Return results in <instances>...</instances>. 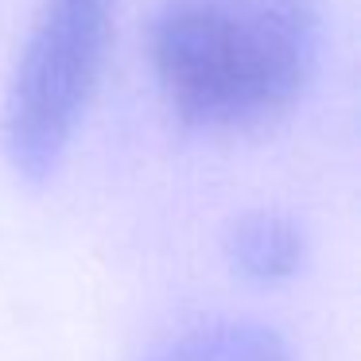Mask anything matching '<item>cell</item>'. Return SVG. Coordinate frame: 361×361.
<instances>
[{"label":"cell","instance_id":"3","mask_svg":"<svg viewBox=\"0 0 361 361\" xmlns=\"http://www.w3.org/2000/svg\"><path fill=\"white\" fill-rule=\"evenodd\" d=\"M226 252L245 280L283 283L307 264V233L283 210H249L229 226Z\"/></svg>","mask_w":361,"mask_h":361},{"label":"cell","instance_id":"2","mask_svg":"<svg viewBox=\"0 0 361 361\" xmlns=\"http://www.w3.org/2000/svg\"><path fill=\"white\" fill-rule=\"evenodd\" d=\"M117 0H39L12 66L0 148L24 183L59 171L105 66Z\"/></svg>","mask_w":361,"mask_h":361},{"label":"cell","instance_id":"4","mask_svg":"<svg viewBox=\"0 0 361 361\" xmlns=\"http://www.w3.org/2000/svg\"><path fill=\"white\" fill-rule=\"evenodd\" d=\"M152 361H295V353L260 322L221 319L175 334L152 353Z\"/></svg>","mask_w":361,"mask_h":361},{"label":"cell","instance_id":"1","mask_svg":"<svg viewBox=\"0 0 361 361\" xmlns=\"http://www.w3.org/2000/svg\"><path fill=\"white\" fill-rule=\"evenodd\" d=\"M319 55V0H167L152 24L156 86L198 128L288 113L314 82Z\"/></svg>","mask_w":361,"mask_h":361}]
</instances>
